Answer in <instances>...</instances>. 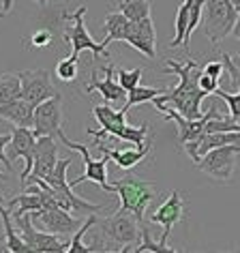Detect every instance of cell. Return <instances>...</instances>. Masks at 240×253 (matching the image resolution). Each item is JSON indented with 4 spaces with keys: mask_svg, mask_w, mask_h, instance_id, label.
Here are the masks:
<instances>
[{
    "mask_svg": "<svg viewBox=\"0 0 240 253\" xmlns=\"http://www.w3.org/2000/svg\"><path fill=\"white\" fill-rule=\"evenodd\" d=\"M33 219H39L41 225L45 227L47 232L52 234H58V236H62V234H73L78 232V227L84 223V221H80L78 217H73L71 211H67V208H43V211H35L33 212Z\"/></svg>",
    "mask_w": 240,
    "mask_h": 253,
    "instance_id": "4fadbf2b",
    "label": "cell"
},
{
    "mask_svg": "<svg viewBox=\"0 0 240 253\" xmlns=\"http://www.w3.org/2000/svg\"><path fill=\"white\" fill-rule=\"evenodd\" d=\"M201 69H204V73L221 80V75H223V71H225V65H223V60H210V62H206Z\"/></svg>",
    "mask_w": 240,
    "mask_h": 253,
    "instance_id": "d590c367",
    "label": "cell"
},
{
    "mask_svg": "<svg viewBox=\"0 0 240 253\" xmlns=\"http://www.w3.org/2000/svg\"><path fill=\"white\" fill-rule=\"evenodd\" d=\"M56 75H58L60 82H73L78 78V58H65L56 65Z\"/></svg>",
    "mask_w": 240,
    "mask_h": 253,
    "instance_id": "f546056e",
    "label": "cell"
},
{
    "mask_svg": "<svg viewBox=\"0 0 240 253\" xmlns=\"http://www.w3.org/2000/svg\"><path fill=\"white\" fill-rule=\"evenodd\" d=\"M33 212H26L24 217L15 221L22 238L30 247V253H62L69 251V240H60L58 234L52 232H39L33 225Z\"/></svg>",
    "mask_w": 240,
    "mask_h": 253,
    "instance_id": "ba28073f",
    "label": "cell"
},
{
    "mask_svg": "<svg viewBox=\"0 0 240 253\" xmlns=\"http://www.w3.org/2000/svg\"><path fill=\"white\" fill-rule=\"evenodd\" d=\"M114 73H116L114 65H107L103 69V78H99V71H92L86 92H99L105 101H127V90L114 80Z\"/></svg>",
    "mask_w": 240,
    "mask_h": 253,
    "instance_id": "d6986e66",
    "label": "cell"
},
{
    "mask_svg": "<svg viewBox=\"0 0 240 253\" xmlns=\"http://www.w3.org/2000/svg\"><path fill=\"white\" fill-rule=\"evenodd\" d=\"M227 144H240V131H212V133H204L200 140L187 142L182 148L191 157L193 163H198L208 150L227 146Z\"/></svg>",
    "mask_w": 240,
    "mask_h": 253,
    "instance_id": "9a60e30c",
    "label": "cell"
},
{
    "mask_svg": "<svg viewBox=\"0 0 240 253\" xmlns=\"http://www.w3.org/2000/svg\"><path fill=\"white\" fill-rule=\"evenodd\" d=\"M200 88L204 92H208V94H214L219 90V80L217 78H212V75H208V73H204V69H201V75H200Z\"/></svg>",
    "mask_w": 240,
    "mask_h": 253,
    "instance_id": "836d02e7",
    "label": "cell"
},
{
    "mask_svg": "<svg viewBox=\"0 0 240 253\" xmlns=\"http://www.w3.org/2000/svg\"><path fill=\"white\" fill-rule=\"evenodd\" d=\"M240 157V144H227V146H219L212 148L195 163L200 172L208 174L210 178L219 180V182H230L234 176Z\"/></svg>",
    "mask_w": 240,
    "mask_h": 253,
    "instance_id": "5b68a950",
    "label": "cell"
},
{
    "mask_svg": "<svg viewBox=\"0 0 240 253\" xmlns=\"http://www.w3.org/2000/svg\"><path fill=\"white\" fill-rule=\"evenodd\" d=\"M232 2H234V7H236V11L240 13V0H232Z\"/></svg>",
    "mask_w": 240,
    "mask_h": 253,
    "instance_id": "ab89813d",
    "label": "cell"
},
{
    "mask_svg": "<svg viewBox=\"0 0 240 253\" xmlns=\"http://www.w3.org/2000/svg\"><path fill=\"white\" fill-rule=\"evenodd\" d=\"M92 116L97 118V123L101 126V129H88V135H92L94 140H105V135L120 137L124 126H127V112L124 110L116 112L110 105H94Z\"/></svg>",
    "mask_w": 240,
    "mask_h": 253,
    "instance_id": "7c38bea8",
    "label": "cell"
},
{
    "mask_svg": "<svg viewBox=\"0 0 240 253\" xmlns=\"http://www.w3.org/2000/svg\"><path fill=\"white\" fill-rule=\"evenodd\" d=\"M58 142L62 144V146L71 148V150H78V153L81 155V159H84V174L80 176V178L71 180V185H81L84 180L88 182H94V185H99L103 191L107 193H114V185H110V180H107V161H110V157L103 155L101 159H92L90 153H88V148L84 146V144L80 142H71L65 133L58 135Z\"/></svg>",
    "mask_w": 240,
    "mask_h": 253,
    "instance_id": "52a82bcc",
    "label": "cell"
},
{
    "mask_svg": "<svg viewBox=\"0 0 240 253\" xmlns=\"http://www.w3.org/2000/svg\"><path fill=\"white\" fill-rule=\"evenodd\" d=\"M4 15H7V13H4V11H2V9H0V20H2V17H4Z\"/></svg>",
    "mask_w": 240,
    "mask_h": 253,
    "instance_id": "b9f144b4",
    "label": "cell"
},
{
    "mask_svg": "<svg viewBox=\"0 0 240 253\" xmlns=\"http://www.w3.org/2000/svg\"><path fill=\"white\" fill-rule=\"evenodd\" d=\"M167 88H148V86H137L133 90L127 92V101H124V112H129L133 105H140V103H146V101H155L157 97H161Z\"/></svg>",
    "mask_w": 240,
    "mask_h": 253,
    "instance_id": "cb8c5ba5",
    "label": "cell"
},
{
    "mask_svg": "<svg viewBox=\"0 0 240 253\" xmlns=\"http://www.w3.org/2000/svg\"><path fill=\"white\" fill-rule=\"evenodd\" d=\"M131 251H135V253H146V251H153V253H176V249L167 247L165 240L155 243L153 236H150V230L146 227V223H142V243L137 247H133Z\"/></svg>",
    "mask_w": 240,
    "mask_h": 253,
    "instance_id": "484cf974",
    "label": "cell"
},
{
    "mask_svg": "<svg viewBox=\"0 0 240 253\" xmlns=\"http://www.w3.org/2000/svg\"><path fill=\"white\" fill-rule=\"evenodd\" d=\"M221 60H223L225 71H227V75H230L232 88H234V90H240V69L232 62V56L230 54H221Z\"/></svg>",
    "mask_w": 240,
    "mask_h": 253,
    "instance_id": "1f68e13d",
    "label": "cell"
},
{
    "mask_svg": "<svg viewBox=\"0 0 240 253\" xmlns=\"http://www.w3.org/2000/svg\"><path fill=\"white\" fill-rule=\"evenodd\" d=\"M86 11H88L86 4H80V9L75 11L73 15H69V17H71V22H73V26L69 28V30H65V39L71 43V47H73L71 58H78V56L84 52V49H90L94 56H103V58H110L107 45L112 43V39H110V37H105V39L101 41V43L92 39L90 33H88V28H86V22H84Z\"/></svg>",
    "mask_w": 240,
    "mask_h": 253,
    "instance_id": "8992f818",
    "label": "cell"
},
{
    "mask_svg": "<svg viewBox=\"0 0 240 253\" xmlns=\"http://www.w3.org/2000/svg\"><path fill=\"white\" fill-rule=\"evenodd\" d=\"M232 37H236V39H240V15H238L236 26H234V30H232Z\"/></svg>",
    "mask_w": 240,
    "mask_h": 253,
    "instance_id": "8d00e7d4",
    "label": "cell"
},
{
    "mask_svg": "<svg viewBox=\"0 0 240 253\" xmlns=\"http://www.w3.org/2000/svg\"><path fill=\"white\" fill-rule=\"evenodd\" d=\"M35 135L43 137H58L62 133V97H56L43 101L35 107V126H33Z\"/></svg>",
    "mask_w": 240,
    "mask_h": 253,
    "instance_id": "30bf717a",
    "label": "cell"
},
{
    "mask_svg": "<svg viewBox=\"0 0 240 253\" xmlns=\"http://www.w3.org/2000/svg\"><path fill=\"white\" fill-rule=\"evenodd\" d=\"M11 142H9V155L11 159H24V172H22V185L26 182L33 174L35 168V155H37V135L30 126H13L11 131Z\"/></svg>",
    "mask_w": 240,
    "mask_h": 253,
    "instance_id": "9c48e42d",
    "label": "cell"
},
{
    "mask_svg": "<svg viewBox=\"0 0 240 253\" xmlns=\"http://www.w3.org/2000/svg\"><path fill=\"white\" fill-rule=\"evenodd\" d=\"M114 193L120 195V208L118 211L131 212L133 217L144 223V212L148 204L157 198V189L150 180L137 178V176H124L114 182Z\"/></svg>",
    "mask_w": 240,
    "mask_h": 253,
    "instance_id": "7a4b0ae2",
    "label": "cell"
},
{
    "mask_svg": "<svg viewBox=\"0 0 240 253\" xmlns=\"http://www.w3.org/2000/svg\"><path fill=\"white\" fill-rule=\"evenodd\" d=\"M0 200H2V193H0Z\"/></svg>",
    "mask_w": 240,
    "mask_h": 253,
    "instance_id": "ee69618b",
    "label": "cell"
},
{
    "mask_svg": "<svg viewBox=\"0 0 240 253\" xmlns=\"http://www.w3.org/2000/svg\"><path fill=\"white\" fill-rule=\"evenodd\" d=\"M22 97V80L20 73H2L0 75V105Z\"/></svg>",
    "mask_w": 240,
    "mask_h": 253,
    "instance_id": "603a6c76",
    "label": "cell"
},
{
    "mask_svg": "<svg viewBox=\"0 0 240 253\" xmlns=\"http://www.w3.org/2000/svg\"><path fill=\"white\" fill-rule=\"evenodd\" d=\"M187 30H189V0H185V4L178 9L176 13V35L169 41V47H180L187 41Z\"/></svg>",
    "mask_w": 240,
    "mask_h": 253,
    "instance_id": "4316f807",
    "label": "cell"
},
{
    "mask_svg": "<svg viewBox=\"0 0 240 253\" xmlns=\"http://www.w3.org/2000/svg\"><path fill=\"white\" fill-rule=\"evenodd\" d=\"M20 80H22V99H26L35 107L43 103V101L56 97V94H60L54 88L52 80H49V71H45V69L20 71Z\"/></svg>",
    "mask_w": 240,
    "mask_h": 253,
    "instance_id": "8fae6325",
    "label": "cell"
},
{
    "mask_svg": "<svg viewBox=\"0 0 240 253\" xmlns=\"http://www.w3.org/2000/svg\"><path fill=\"white\" fill-rule=\"evenodd\" d=\"M124 43H129L131 47H135L137 52H142L150 60L157 58V30H155L153 17H144L140 22H131Z\"/></svg>",
    "mask_w": 240,
    "mask_h": 253,
    "instance_id": "5bb4252c",
    "label": "cell"
},
{
    "mask_svg": "<svg viewBox=\"0 0 240 253\" xmlns=\"http://www.w3.org/2000/svg\"><path fill=\"white\" fill-rule=\"evenodd\" d=\"M118 11H122L131 22H140L144 17H150V2L148 0H120Z\"/></svg>",
    "mask_w": 240,
    "mask_h": 253,
    "instance_id": "d4e9b609",
    "label": "cell"
},
{
    "mask_svg": "<svg viewBox=\"0 0 240 253\" xmlns=\"http://www.w3.org/2000/svg\"><path fill=\"white\" fill-rule=\"evenodd\" d=\"M238 11L232 0H206L204 2V35L212 45H217L232 35L238 22Z\"/></svg>",
    "mask_w": 240,
    "mask_h": 253,
    "instance_id": "3957f363",
    "label": "cell"
},
{
    "mask_svg": "<svg viewBox=\"0 0 240 253\" xmlns=\"http://www.w3.org/2000/svg\"><path fill=\"white\" fill-rule=\"evenodd\" d=\"M167 71H172L174 75H178V86L172 90H165L161 97H157L163 103H169L176 107L185 118H201V101L208 97V92H204L200 88V75L201 67H198V62L189 58L185 65L176 60H167Z\"/></svg>",
    "mask_w": 240,
    "mask_h": 253,
    "instance_id": "6da1fadb",
    "label": "cell"
},
{
    "mask_svg": "<svg viewBox=\"0 0 240 253\" xmlns=\"http://www.w3.org/2000/svg\"><path fill=\"white\" fill-rule=\"evenodd\" d=\"M11 133H0V166H2L4 169H7V172H11V161L7 159V155H4V150L9 148V142H11Z\"/></svg>",
    "mask_w": 240,
    "mask_h": 253,
    "instance_id": "e575fe53",
    "label": "cell"
},
{
    "mask_svg": "<svg viewBox=\"0 0 240 253\" xmlns=\"http://www.w3.org/2000/svg\"><path fill=\"white\" fill-rule=\"evenodd\" d=\"M52 41H54V35L49 33L47 28L37 30V33H33V37H30V45L33 47H47V45H52Z\"/></svg>",
    "mask_w": 240,
    "mask_h": 253,
    "instance_id": "d6a6232c",
    "label": "cell"
},
{
    "mask_svg": "<svg viewBox=\"0 0 240 253\" xmlns=\"http://www.w3.org/2000/svg\"><path fill=\"white\" fill-rule=\"evenodd\" d=\"M0 219H2V225H4L7 251H9V253H30V247L26 245V240L22 238V234H17V232H15V227H13V217H11V211L2 204V200H0Z\"/></svg>",
    "mask_w": 240,
    "mask_h": 253,
    "instance_id": "44dd1931",
    "label": "cell"
},
{
    "mask_svg": "<svg viewBox=\"0 0 240 253\" xmlns=\"http://www.w3.org/2000/svg\"><path fill=\"white\" fill-rule=\"evenodd\" d=\"M0 118L11 123L13 126H35V105L26 99H15L11 103L0 105Z\"/></svg>",
    "mask_w": 240,
    "mask_h": 253,
    "instance_id": "ffe728a7",
    "label": "cell"
},
{
    "mask_svg": "<svg viewBox=\"0 0 240 253\" xmlns=\"http://www.w3.org/2000/svg\"><path fill=\"white\" fill-rule=\"evenodd\" d=\"M232 62L236 65L238 69H240V54H236V56H232Z\"/></svg>",
    "mask_w": 240,
    "mask_h": 253,
    "instance_id": "f35d334b",
    "label": "cell"
},
{
    "mask_svg": "<svg viewBox=\"0 0 240 253\" xmlns=\"http://www.w3.org/2000/svg\"><path fill=\"white\" fill-rule=\"evenodd\" d=\"M0 178H4V174H2V172H0Z\"/></svg>",
    "mask_w": 240,
    "mask_h": 253,
    "instance_id": "7bdbcfd3",
    "label": "cell"
},
{
    "mask_svg": "<svg viewBox=\"0 0 240 253\" xmlns=\"http://www.w3.org/2000/svg\"><path fill=\"white\" fill-rule=\"evenodd\" d=\"M97 217H94V212L92 214H88V219L78 227V232L73 234V238L69 240V253H88V245H84V234L90 230V227L97 225Z\"/></svg>",
    "mask_w": 240,
    "mask_h": 253,
    "instance_id": "83f0119b",
    "label": "cell"
},
{
    "mask_svg": "<svg viewBox=\"0 0 240 253\" xmlns=\"http://www.w3.org/2000/svg\"><path fill=\"white\" fill-rule=\"evenodd\" d=\"M217 97H221L227 103V110H230V118H234L236 123H240V90L238 92H225L223 88H219L217 92Z\"/></svg>",
    "mask_w": 240,
    "mask_h": 253,
    "instance_id": "4dcf8cb0",
    "label": "cell"
},
{
    "mask_svg": "<svg viewBox=\"0 0 240 253\" xmlns=\"http://www.w3.org/2000/svg\"><path fill=\"white\" fill-rule=\"evenodd\" d=\"M97 227L101 230L105 238L114 240L122 247V253H129L135 245H140V236H142V223L137 221L131 212L118 211L116 214L107 217L103 221H97Z\"/></svg>",
    "mask_w": 240,
    "mask_h": 253,
    "instance_id": "277c9868",
    "label": "cell"
},
{
    "mask_svg": "<svg viewBox=\"0 0 240 253\" xmlns=\"http://www.w3.org/2000/svg\"><path fill=\"white\" fill-rule=\"evenodd\" d=\"M35 2H39L41 7H45V4H47V0H35Z\"/></svg>",
    "mask_w": 240,
    "mask_h": 253,
    "instance_id": "60d3db41",
    "label": "cell"
},
{
    "mask_svg": "<svg viewBox=\"0 0 240 253\" xmlns=\"http://www.w3.org/2000/svg\"><path fill=\"white\" fill-rule=\"evenodd\" d=\"M2 11H4V13H9V11H11V0H4V2H2Z\"/></svg>",
    "mask_w": 240,
    "mask_h": 253,
    "instance_id": "74e56055",
    "label": "cell"
},
{
    "mask_svg": "<svg viewBox=\"0 0 240 253\" xmlns=\"http://www.w3.org/2000/svg\"><path fill=\"white\" fill-rule=\"evenodd\" d=\"M105 30H107V37L112 41H124L127 39V33H129V26H131V20L122 11H110L105 15Z\"/></svg>",
    "mask_w": 240,
    "mask_h": 253,
    "instance_id": "7402d4cb",
    "label": "cell"
},
{
    "mask_svg": "<svg viewBox=\"0 0 240 253\" xmlns=\"http://www.w3.org/2000/svg\"><path fill=\"white\" fill-rule=\"evenodd\" d=\"M94 146H97L103 155L110 157V159H112L114 163H116V168H120V169H131V168H135L137 163L144 161V159L148 157L150 148H153V140H146V144H144V146L118 148V150L110 148L103 140H94Z\"/></svg>",
    "mask_w": 240,
    "mask_h": 253,
    "instance_id": "ac0fdd59",
    "label": "cell"
},
{
    "mask_svg": "<svg viewBox=\"0 0 240 253\" xmlns=\"http://www.w3.org/2000/svg\"><path fill=\"white\" fill-rule=\"evenodd\" d=\"M182 217H185V200H182V193L180 191H172L167 195V200L157 208V212L150 217V221L163 225L161 240H165L167 243V238H169V234H172L174 225L178 223V221H182Z\"/></svg>",
    "mask_w": 240,
    "mask_h": 253,
    "instance_id": "e0dca14e",
    "label": "cell"
},
{
    "mask_svg": "<svg viewBox=\"0 0 240 253\" xmlns=\"http://www.w3.org/2000/svg\"><path fill=\"white\" fill-rule=\"evenodd\" d=\"M56 140H58V137H49V135L37 137L35 168H33V174L30 176L47 180L49 176L54 174V169H56V166H58V161H60L58 159V144H56Z\"/></svg>",
    "mask_w": 240,
    "mask_h": 253,
    "instance_id": "2e32d148",
    "label": "cell"
},
{
    "mask_svg": "<svg viewBox=\"0 0 240 253\" xmlns=\"http://www.w3.org/2000/svg\"><path fill=\"white\" fill-rule=\"evenodd\" d=\"M142 73H144L142 67H137V69H118V84L122 86L127 92L133 90V88L140 86Z\"/></svg>",
    "mask_w": 240,
    "mask_h": 253,
    "instance_id": "f1b7e54d",
    "label": "cell"
}]
</instances>
